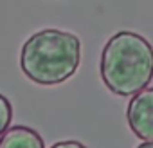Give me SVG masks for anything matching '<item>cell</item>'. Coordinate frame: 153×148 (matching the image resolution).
<instances>
[{
	"label": "cell",
	"mask_w": 153,
	"mask_h": 148,
	"mask_svg": "<svg viewBox=\"0 0 153 148\" xmlns=\"http://www.w3.org/2000/svg\"><path fill=\"white\" fill-rule=\"evenodd\" d=\"M99 74L105 87L121 98L135 96L153 80V45L133 31H117L101 51Z\"/></svg>",
	"instance_id": "6da1fadb"
},
{
	"label": "cell",
	"mask_w": 153,
	"mask_h": 148,
	"mask_svg": "<svg viewBox=\"0 0 153 148\" xmlns=\"http://www.w3.org/2000/svg\"><path fill=\"white\" fill-rule=\"evenodd\" d=\"M81 63V40L61 29L31 34L20 51V69L36 85L52 87L72 78Z\"/></svg>",
	"instance_id": "7a4b0ae2"
},
{
	"label": "cell",
	"mask_w": 153,
	"mask_h": 148,
	"mask_svg": "<svg viewBox=\"0 0 153 148\" xmlns=\"http://www.w3.org/2000/svg\"><path fill=\"white\" fill-rule=\"evenodd\" d=\"M126 121L133 135L153 143V87H146L131 98L126 107Z\"/></svg>",
	"instance_id": "3957f363"
},
{
	"label": "cell",
	"mask_w": 153,
	"mask_h": 148,
	"mask_svg": "<svg viewBox=\"0 0 153 148\" xmlns=\"http://www.w3.org/2000/svg\"><path fill=\"white\" fill-rule=\"evenodd\" d=\"M0 148H45V143L38 130L16 125L0 135Z\"/></svg>",
	"instance_id": "277c9868"
},
{
	"label": "cell",
	"mask_w": 153,
	"mask_h": 148,
	"mask_svg": "<svg viewBox=\"0 0 153 148\" xmlns=\"http://www.w3.org/2000/svg\"><path fill=\"white\" fill-rule=\"evenodd\" d=\"M13 121V105L7 96L0 92V135H2Z\"/></svg>",
	"instance_id": "5b68a950"
},
{
	"label": "cell",
	"mask_w": 153,
	"mask_h": 148,
	"mask_svg": "<svg viewBox=\"0 0 153 148\" xmlns=\"http://www.w3.org/2000/svg\"><path fill=\"white\" fill-rule=\"evenodd\" d=\"M51 148H87L81 141H74V139H68V141H58L54 144H51Z\"/></svg>",
	"instance_id": "8992f818"
},
{
	"label": "cell",
	"mask_w": 153,
	"mask_h": 148,
	"mask_svg": "<svg viewBox=\"0 0 153 148\" xmlns=\"http://www.w3.org/2000/svg\"><path fill=\"white\" fill-rule=\"evenodd\" d=\"M137 148H153V143H142V144H139Z\"/></svg>",
	"instance_id": "52a82bcc"
}]
</instances>
